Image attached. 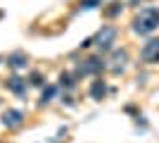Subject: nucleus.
Segmentation results:
<instances>
[{"instance_id": "nucleus-15", "label": "nucleus", "mask_w": 159, "mask_h": 143, "mask_svg": "<svg viewBox=\"0 0 159 143\" xmlns=\"http://www.w3.org/2000/svg\"><path fill=\"white\" fill-rule=\"evenodd\" d=\"M138 2H143V0H131V5H138Z\"/></svg>"}, {"instance_id": "nucleus-7", "label": "nucleus", "mask_w": 159, "mask_h": 143, "mask_svg": "<svg viewBox=\"0 0 159 143\" xmlns=\"http://www.w3.org/2000/svg\"><path fill=\"white\" fill-rule=\"evenodd\" d=\"M7 86H10V91L17 95H24L26 93V81L24 79H19V76H12V79H7Z\"/></svg>"}, {"instance_id": "nucleus-10", "label": "nucleus", "mask_w": 159, "mask_h": 143, "mask_svg": "<svg viewBox=\"0 0 159 143\" xmlns=\"http://www.w3.org/2000/svg\"><path fill=\"white\" fill-rule=\"evenodd\" d=\"M102 5V0H81V7L83 10H93V7Z\"/></svg>"}, {"instance_id": "nucleus-3", "label": "nucleus", "mask_w": 159, "mask_h": 143, "mask_svg": "<svg viewBox=\"0 0 159 143\" xmlns=\"http://www.w3.org/2000/svg\"><path fill=\"white\" fill-rule=\"evenodd\" d=\"M140 57H143V62H147V64L159 62V38L147 41L145 45H143V50H140Z\"/></svg>"}, {"instance_id": "nucleus-6", "label": "nucleus", "mask_w": 159, "mask_h": 143, "mask_svg": "<svg viewBox=\"0 0 159 143\" xmlns=\"http://www.w3.org/2000/svg\"><path fill=\"white\" fill-rule=\"evenodd\" d=\"M126 60H128V53L126 50H116L114 53V57H112V72L114 74H119V72H124V67H126Z\"/></svg>"}, {"instance_id": "nucleus-2", "label": "nucleus", "mask_w": 159, "mask_h": 143, "mask_svg": "<svg viewBox=\"0 0 159 143\" xmlns=\"http://www.w3.org/2000/svg\"><path fill=\"white\" fill-rule=\"evenodd\" d=\"M93 43L100 48V53L112 50V45L116 43V29H114V26H102V29L98 31V36L93 38Z\"/></svg>"}, {"instance_id": "nucleus-11", "label": "nucleus", "mask_w": 159, "mask_h": 143, "mask_svg": "<svg viewBox=\"0 0 159 143\" xmlns=\"http://www.w3.org/2000/svg\"><path fill=\"white\" fill-rule=\"evenodd\" d=\"M52 95H55V86H48V88L43 91V102H48L50 98H52Z\"/></svg>"}, {"instance_id": "nucleus-9", "label": "nucleus", "mask_w": 159, "mask_h": 143, "mask_svg": "<svg viewBox=\"0 0 159 143\" xmlns=\"http://www.w3.org/2000/svg\"><path fill=\"white\" fill-rule=\"evenodd\" d=\"M7 62H10V64H12L14 69H21L24 64H26V57H24L21 53H17V55H12V57H10Z\"/></svg>"}, {"instance_id": "nucleus-4", "label": "nucleus", "mask_w": 159, "mask_h": 143, "mask_svg": "<svg viewBox=\"0 0 159 143\" xmlns=\"http://www.w3.org/2000/svg\"><path fill=\"white\" fill-rule=\"evenodd\" d=\"M105 67V60H102V57H88L86 62H83V64H79V74H98L100 69Z\"/></svg>"}, {"instance_id": "nucleus-12", "label": "nucleus", "mask_w": 159, "mask_h": 143, "mask_svg": "<svg viewBox=\"0 0 159 143\" xmlns=\"http://www.w3.org/2000/svg\"><path fill=\"white\" fill-rule=\"evenodd\" d=\"M119 10H121V5H119V2H114V7H109V10H107V14H109V17H114Z\"/></svg>"}, {"instance_id": "nucleus-13", "label": "nucleus", "mask_w": 159, "mask_h": 143, "mask_svg": "<svg viewBox=\"0 0 159 143\" xmlns=\"http://www.w3.org/2000/svg\"><path fill=\"white\" fill-rule=\"evenodd\" d=\"M60 81L66 83V86H74V81H71V76H69V74H62V76H60Z\"/></svg>"}, {"instance_id": "nucleus-1", "label": "nucleus", "mask_w": 159, "mask_h": 143, "mask_svg": "<svg viewBox=\"0 0 159 143\" xmlns=\"http://www.w3.org/2000/svg\"><path fill=\"white\" fill-rule=\"evenodd\" d=\"M157 26H159V10L157 7H143L135 14V19H133V31L140 36L152 34Z\"/></svg>"}, {"instance_id": "nucleus-5", "label": "nucleus", "mask_w": 159, "mask_h": 143, "mask_svg": "<svg viewBox=\"0 0 159 143\" xmlns=\"http://www.w3.org/2000/svg\"><path fill=\"white\" fill-rule=\"evenodd\" d=\"M24 122V115H21L19 110H7L5 115H2V124L5 126H19Z\"/></svg>"}, {"instance_id": "nucleus-14", "label": "nucleus", "mask_w": 159, "mask_h": 143, "mask_svg": "<svg viewBox=\"0 0 159 143\" xmlns=\"http://www.w3.org/2000/svg\"><path fill=\"white\" fill-rule=\"evenodd\" d=\"M31 83H36V86H40V83H43V81H40V74H33V76H31Z\"/></svg>"}, {"instance_id": "nucleus-8", "label": "nucleus", "mask_w": 159, "mask_h": 143, "mask_svg": "<svg viewBox=\"0 0 159 143\" xmlns=\"http://www.w3.org/2000/svg\"><path fill=\"white\" fill-rule=\"evenodd\" d=\"M105 93H107L105 83H102V81H93V86H90V95H93L95 100H102V98H105Z\"/></svg>"}]
</instances>
